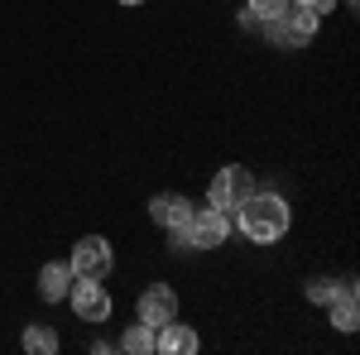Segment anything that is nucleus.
<instances>
[{"label":"nucleus","mask_w":360,"mask_h":355,"mask_svg":"<svg viewBox=\"0 0 360 355\" xmlns=\"http://www.w3.org/2000/svg\"><path fill=\"white\" fill-rule=\"evenodd\" d=\"M231 217L240 221V231H245L255 245H274V240L288 235V226H293V212H288V202L278 192H250Z\"/></svg>","instance_id":"obj_1"},{"label":"nucleus","mask_w":360,"mask_h":355,"mask_svg":"<svg viewBox=\"0 0 360 355\" xmlns=\"http://www.w3.org/2000/svg\"><path fill=\"white\" fill-rule=\"evenodd\" d=\"M259 25H264L274 49H307L312 34H317V15L303 10V5H283L274 20H259Z\"/></svg>","instance_id":"obj_2"},{"label":"nucleus","mask_w":360,"mask_h":355,"mask_svg":"<svg viewBox=\"0 0 360 355\" xmlns=\"http://www.w3.org/2000/svg\"><path fill=\"white\" fill-rule=\"evenodd\" d=\"M231 231V217L217 212V207H193V217L183 221V240L188 250H217Z\"/></svg>","instance_id":"obj_3"},{"label":"nucleus","mask_w":360,"mask_h":355,"mask_svg":"<svg viewBox=\"0 0 360 355\" xmlns=\"http://www.w3.org/2000/svg\"><path fill=\"white\" fill-rule=\"evenodd\" d=\"M250 192H255V178H250L245 168L231 164V168H217V178H212V188H207V202H212L217 212H226V217H231V212L245 202Z\"/></svg>","instance_id":"obj_4"},{"label":"nucleus","mask_w":360,"mask_h":355,"mask_svg":"<svg viewBox=\"0 0 360 355\" xmlns=\"http://www.w3.org/2000/svg\"><path fill=\"white\" fill-rule=\"evenodd\" d=\"M72 278H106L115 264V254H111V240H101V235H82L77 245H72Z\"/></svg>","instance_id":"obj_5"},{"label":"nucleus","mask_w":360,"mask_h":355,"mask_svg":"<svg viewBox=\"0 0 360 355\" xmlns=\"http://www.w3.org/2000/svg\"><path fill=\"white\" fill-rule=\"evenodd\" d=\"M68 302H72V312L82 322H106L111 317V293L101 288V278H77L68 288Z\"/></svg>","instance_id":"obj_6"},{"label":"nucleus","mask_w":360,"mask_h":355,"mask_svg":"<svg viewBox=\"0 0 360 355\" xmlns=\"http://www.w3.org/2000/svg\"><path fill=\"white\" fill-rule=\"evenodd\" d=\"M135 317H139V322H144L149 331H159L164 322H173V317H178V293H173L168 283H149V288L139 293Z\"/></svg>","instance_id":"obj_7"},{"label":"nucleus","mask_w":360,"mask_h":355,"mask_svg":"<svg viewBox=\"0 0 360 355\" xmlns=\"http://www.w3.org/2000/svg\"><path fill=\"white\" fill-rule=\"evenodd\" d=\"M202 341H197V331L193 327H183L178 317L173 322H164V327L154 331V351H164V355H193Z\"/></svg>","instance_id":"obj_8"},{"label":"nucleus","mask_w":360,"mask_h":355,"mask_svg":"<svg viewBox=\"0 0 360 355\" xmlns=\"http://www.w3.org/2000/svg\"><path fill=\"white\" fill-rule=\"evenodd\" d=\"M327 312H332V327H336V331H356V327H360L356 283H341V288H336V298L327 302Z\"/></svg>","instance_id":"obj_9"},{"label":"nucleus","mask_w":360,"mask_h":355,"mask_svg":"<svg viewBox=\"0 0 360 355\" xmlns=\"http://www.w3.org/2000/svg\"><path fill=\"white\" fill-rule=\"evenodd\" d=\"M149 217L173 231V226H183V221L193 217V202H188V197H178V192H159V197L149 202Z\"/></svg>","instance_id":"obj_10"},{"label":"nucleus","mask_w":360,"mask_h":355,"mask_svg":"<svg viewBox=\"0 0 360 355\" xmlns=\"http://www.w3.org/2000/svg\"><path fill=\"white\" fill-rule=\"evenodd\" d=\"M68 288H72V264L53 259V264L39 269V293H44V302H63V298H68Z\"/></svg>","instance_id":"obj_11"},{"label":"nucleus","mask_w":360,"mask_h":355,"mask_svg":"<svg viewBox=\"0 0 360 355\" xmlns=\"http://www.w3.org/2000/svg\"><path fill=\"white\" fill-rule=\"evenodd\" d=\"M20 341H25V351H29V355H53V351H58V336L44 327V322H29Z\"/></svg>","instance_id":"obj_12"},{"label":"nucleus","mask_w":360,"mask_h":355,"mask_svg":"<svg viewBox=\"0 0 360 355\" xmlns=\"http://www.w3.org/2000/svg\"><path fill=\"white\" fill-rule=\"evenodd\" d=\"M120 351H130V355H149V351H154V331L144 327V322H135V327L125 331V341H120Z\"/></svg>","instance_id":"obj_13"},{"label":"nucleus","mask_w":360,"mask_h":355,"mask_svg":"<svg viewBox=\"0 0 360 355\" xmlns=\"http://www.w3.org/2000/svg\"><path fill=\"white\" fill-rule=\"evenodd\" d=\"M336 288H341V283H332V278H312V283H307V298L317 302V307H327V302L336 298Z\"/></svg>","instance_id":"obj_14"},{"label":"nucleus","mask_w":360,"mask_h":355,"mask_svg":"<svg viewBox=\"0 0 360 355\" xmlns=\"http://www.w3.org/2000/svg\"><path fill=\"white\" fill-rule=\"evenodd\" d=\"M283 5H288V0H250L245 10L255 15V20H274L278 10H283Z\"/></svg>","instance_id":"obj_15"},{"label":"nucleus","mask_w":360,"mask_h":355,"mask_svg":"<svg viewBox=\"0 0 360 355\" xmlns=\"http://www.w3.org/2000/svg\"><path fill=\"white\" fill-rule=\"evenodd\" d=\"M288 5H303V10H312V5H317V0H288Z\"/></svg>","instance_id":"obj_16"},{"label":"nucleus","mask_w":360,"mask_h":355,"mask_svg":"<svg viewBox=\"0 0 360 355\" xmlns=\"http://www.w3.org/2000/svg\"><path fill=\"white\" fill-rule=\"evenodd\" d=\"M125 5H139V0H125Z\"/></svg>","instance_id":"obj_17"}]
</instances>
